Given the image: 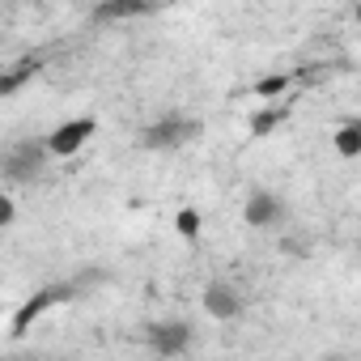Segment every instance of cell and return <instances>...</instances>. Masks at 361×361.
<instances>
[{
	"instance_id": "1",
	"label": "cell",
	"mask_w": 361,
	"mask_h": 361,
	"mask_svg": "<svg viewBox=\"0 0 361 361\" xmlns=\"http://www.w3.org/2000/svg\"><path fill=\"white\" fill-rule=\"evenodd\" d=\"M204 132V123L196 115H183V111H170V115H157L140 128V149H183L192 145L196 136Z\"/></svg>"
},
{
	"instance_id": "2",
	"label": "cell",
	"mask_w": 361,
	"mask_h": 361,
	"mask_svg": "<svg viewBox=\"0 0 361 361\" xmlns=\"http://www.w3.org/2000/svg\"><path fill=\"white\" fill-rule=\"evenodd\" d=\"M73 298H81V281H60V285H43L39 293H30L18 310H13V319H9V336H26L30 327H35V319H43L51 306H64V302H73Z\"/></svg>"
},
{
	"instance_id": "3",
	"label": "cell",
	"mask_w": 361,
	"mask_h": 361,
	"mask_svg": "<svg viewBox=\"0 0 361 361\" xmlns=\"http://www.w3.org/2000/svg\"><path fill=\"white\" fill-rule=\"evenodd\" d=\"M47 161H51V153H47L43 140H22V145L5 149V157H0V174H5L9 183H18V188H30V183L43 178Z\"/></svg>"
},
{
	"instance_id": "4",
	"label": "cell",
	"mask_w": 361,
	"mask_h": 361,
	"mask_svg": "<svg viewBox=\"0 0 361 361\" xmlns=\"http://www.w3.org/2000/svg\"><path fill=\"white\" fill-rule=\"evenodd\" d=\"M192 323L188 319H161V323H149L145 327V344L161 357H178V353H188L192 348Z\"/></svg>"
},
{
	"instance_id": "5",
	"label": "cell",
	"mask_w": 361,
	"mask_h": 361,
	"mask_svg": "<svg viewBox=\"0 0 361 361\" xmlns=\"http://www.w3.org/2000/svg\"><path fill=\"white\" fill-rule=\"evenodd\" d=\"M98 132V119L94 115H77V119H64V123H56V132L43 140L47 145V153L51 157H73L90 136Z\"/></svg>"
},
{
	"instance_id": "6",
	"label": "cell",
	"mask_w": 361,
	"mask_h": 361,
	"mask_svg": "<svg viewBox=\"0 0 361 361\" xmlns=\"http://www.w3.org/2000/svg\"><path fill=\"white\" fill-rule=\"evenodd\" d=\"M200 302H204V314L217 319V323H234V319L243 314V293H238L230 281H209Z\"/></svg>"
},
{
	"instance_id": "7",
	"label": "cell",
	"mask_w": 361,
	"mask_h": 361,
	"mask_svg": "<svg viewBox=\"0 0 361 361\" xmlns=\"http://www.w3.org/2000/svg\"><path fill=\"white\" fill-rule=\"evenodd\" d=\"M243 221L251 230H272V226L285 221V200L276 192H251L247 204H243Z\"/></svg>"
},
{
	"instance_id": "8",
	"label": "cell",
	"mask_w": 361,
	"mask_h": 361,
	"mask_svg": "<svg viewBox=\"0 0 361 361\" xmlns=\"http://www.w3.org/2000/svg\"><path fill=\"white\" fill-rule=\"evenodd\" d=\"M157 9V0H98L94 5V22L98 26H111V22H132V18H145Z\"/></svg>"
},
{
	"instance_id": "9",
	"label": "cell",
	"mask_w": 361,
	"mask_h": 361,
	"mask_svg": "<svg viewBox=\"0 0 361 361\" xmlns=\"http://www.w3.org/2000/svg\"><path fill=\"white\" fill-rule=\"evenodd\" d=\"M336 153L340 157H357L361 153V123L357 119H344L340 132H336Z\"/></svg>"
},
{
	"instance_id": "10",
	"label": "cell",
	"mask_w": 361,
	"mask_h": 361,
	"mask_svg": "<svg viewBox=\"0 0 361 361\" xmlns=\"http://www.w3.org/2000/svg\"><path fill=\"white\" fill-rule=\"evenodd\" d=\"M281 119H285V106H264V111H255L247 123H251V136H268V132L281 128Z\"/></svg>"
},
{
	"instance_id": "11",
	"label": "cell",
	"mask_w": 361,
	"mask_h": 361,
	"mask_svg": "<svg viewBox=\"0 0 361 361\" xmlns=\"http://www.w3.org/2000/svg\"><path fill=\"white\" fill-rule=\"evenodd\" d=\"M35 77V64H18V68H9L5 77H0V98H9V94H18L26 81Z\"/></svg>"
},
{
	"instance_id": "12",
	"label": "cell",
	"mask_w": 361,
	"mask_h": 361,
	"mask_svg": "<svg viewBox=\"0 0 361 361\" xmlns=\"http://www.w3.org/2000/svg\"><path fill=\"white\" fill-rule=\"evenodd\" d=\"M289 85H293V81H289L285 73H276V77H259V81L251 85V94H255V98H276V94L289 90Z\"/></svg>"
},
{
	"instance_id": "13",
	"label": "cell",
	"mask_w": 361,
	"mask_h": 361,
	"mask_svg": "<svg viewBox=\"0 0 361 361\" xmlns=\"http://www.w3.org/2000/svg\"><path fill=\"white\" fill-rule=\"evenodd\" d=\"M174 230H178V238H196L200 234V213L196 209H183L174 217Z\"/></svg>"
},
{
	"instance_id": "14",
	"label": "cell",
	"mask_w": 361,
	"mask_h": 361,
	"mask_svg": "<svg viewBox=\"0 0 361 361\" xmlns=\"http://www.w3.org/2000/svg\"><path fill=\"white\" fill-rule=\"evenodd\" d=\"M13 217H18V204H13L5 192H0V230H9V226H13Z\"/></svg>"
}]
</instances>
